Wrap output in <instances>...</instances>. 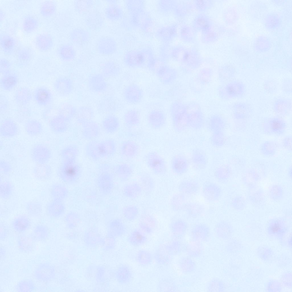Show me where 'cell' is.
<instances>
[{"label": "cell", "instance_id": "277c9868", "mask_svg": "<svg viewBox=\"0 0 292 292\" xmlns=\"http://www.w3.org/2000/svg\"><path fill=\"white\" fill-rule=\"evenodd\" d=\"M87 86L90 91L95 93L104 92L108 88L106 78L101 73L93 74L89 76Z\"/></svg>", "mask_w": 292, "mask_h": 292}, {"label": "cell", "instance_id": "7c38bea8", "mask_svg": "<svg viewBox=\"0 0 292 292\" xmlns=\"http://www.w3.org/2000/svg\"><path fill=\"white\" fill-rule=\"evenodd\" d=\"M0 45L1 49L5 54L10 55L13 54L14 52L16 42L14 38L10 35L2 34L0 36Z\"/></svg>", "mask_w": 292, "mask_h": 292}, {"label": "cell", "instance_id": "9a60e30c", "mask_svg": "<svg viewBox=\"0 0 292 292\" xmlns=\"http://www.w3.org/2000/svg\"><path fill=\"white\" fill-rule=\"evenodd\" d=\"M64 210V206L61 201L52 200L46 207V212L50 217L55 218L61 216Z\"/></svg>", "mask_w": 292, "mask_h": 292}, {"label": "cell", "instance_id": "d590c367", "mask_svg": "<svg viewBox=\"0 0 292 292\" xmlns=\"http://www.w3.org/2000/svg\"><path fill=\"white\" fill-rule=\"evenodd\" d=\"M140 225L141 228L146 232H151L155 225V221L151 217L147 216L143 218Z\"/></svg>", "mask_w": 292, "mask_h": 292}, {"label": "cell", "instance_id": "484cf974", "mask_svg": "<svg viewBox=\"0 0 292 292\" xmlns=\"http://www.w3.org/2000/svg\"><path fill=\"white\" fill-rule=\"evenodd\" d=\"M38 26V20L35 17L30 16L26 17L24 19L22 24L23 31L27 33L34 31Z\"/></svg>", "mask_w": 292, "mask_h": 292}, {"label": "cell", "instance_id": "8d00e7d4", "mask_svg": "<svg viewBox=\"0 0 292 292\" xmlns=\"http://www.w3.org/2000/svg\"><path fill=\"white\" fill-rule=\"evenodd\" d=\"M276 147L275 143L271 141H266L263 143L261 147V151L264 155L271 156L275 153Z\"/></svg>", "mask_w": 292, "mask_h": 292}, {"label": "cell", "instance_id": "3957f363", "mask_svg": "<svg viewBox=\"0 0 292 292\" xmlns=\"http://www.w3.org/2000/svg\"><path fill=\"white\" fill-rule=\"evenodd\" d=\"M145 161L147 165L155 174L163 175L166 173L165 161L157 153L153 151L149 152L145 156Z\"/></svg>", "mask_w": 292, "mask_h": 292}, {"label": "cell", "instance_id": "8992f818", "mask_svg": "<svg viewBox=\"0 0 292 292\" xmlns=\"http://www.w3.org/2000/svg\"><path fill=\"white\" fill-rule=\"evenodd\" d=\"M96 49L100 54L108 55L113 53L116 48L115 41L111 38L109 36L101 37L98 41L96 43Z\"/></svg>", "mask_w": 292, "mask_h": 292}, {"label": "cell", "instance_id": "f1b7e54d", "mask_svg": "<svg viewBox=\"0 0 292 292\" xmlns=\"http://www.w3.org/2000/svg\"><path fill=\"white\" fill-rule=\"evenodd\" d=\"M56 5L52 1H46L41 5L40 9L41 15L44 17H50L54 14L56 11Z\"/></svg>", "mask_w": 292, "mask_h": 292}, {"label": "cell", "instance_id": "7402d4cb", "mask_svg": "<svg viewBox=\"0 0 292 292\" xmlns=\"http://www.w3.org/2000/svg\"><path fill=\"white\" fill-rule=\"evenodd\" d=\"M125 125L129 128H132L138 126L140 120L138 113L135 110H131L126 113L124 117Z\"/></svg>", "mask_w": 292, "mask_h": 292}, {"label": "cell", "instance_id": "d6a6232c", "mask_svg": "<svg viewBox=\"0 0 292 292\" xmlns=\"http://www.w3.org/2000/svg\"><path fill=\"white\" fill-rule=\"evenodd\" d=\"M146 238L144 234L140 230H135L130 234L129 240L132 244L135 245H141L145 242Z\"/></svg>", "mask_w": 292, "mask_h": 292}, {"label": "cell", "instance_id": "30bf717a", "mask_svg": "<svg viewBox=\"0 0 292 292\" xmlns=\"http://www.w3.org/2000/svg\"><path fill=\"white\" fill-rule=\"evenodd\" d=\"M139 152V147L134 141L131 140L126 141L121 145L120 152L123 157L129 159L137 156Z\"/></svg>", "mask_w": 292, "mask_h": 292}, {"label": "cell", "instance_id": "f6af8a7d", "mask_svg": "<svg viewBox=\"0 0 292 292\" xmlns=\"http://www.w3.org/2000/svg\"><path fill=\"white\" fill-rule=\"evenodd\" d=\"M292 137L291 136H288L285 138L283 141L284 146L287 150H291Z\"/></svg>", "mask_w": 292, "mask_h": 292}, {"label": "cell", "instance_id": "b9f144b4", "mask_svg": "<svg viewBox=\"0 0 292 292\" xmlns=\"http://www.w3.org/2000/svg\"><path fill=\"white\" fill-rule=\"evenodd\" d=\"M269 229V232L271 234L278 235L283 232L284 227L280 222L276 221L270 225Z\"/></svg>", "mask_w": 292, "mask_h": 292}, {"label": "cell", "instance_id": "cb8c5ba5", "mask_svg": "<svg viewBox=\"0 0 292 292\" xmlns=\"http://www.w3.org/2000/svg\"><path fill=\"white\" fill-rule=\"evenodd\" d=\"M142 189L140 185L137 183H132L127 184L124 188L125 195L127 197L134 198L141 194Z\"/></svg>", "mask_w": 292, "mask_h": 292}, {"label": "cell", "instance_id": "836d02e7", "mask_svg": "<svg viewBox=\"0 0 292 292\" xmlns=\"http://www.w3.org/2000/svg\"><path fill=\"white\" fill-rule=\"evenodd\" d=\"M106 17L110 20L114 21L120 17V11L116 6L111 5L107 7L105 11Z\"/></svg>", "mask_w": 292, "mask_h": 292}, {"label": "cell", "instance_id": "4316f807", "mask_svg": "<svg viewBox=\"0 0 292 292\" xmlns=\"http://www.w3.org/2000/svg\"><path fill=\"white\" fill-rule=\"evenodd\" d=\"M77 109L73 105L66 104L62 108L60 117L68 122L75 117Z\"/></svg>", "mask_w": 292, "mask_h": 292}, {"label": "cell", "instance_id": "60d3db41", "mask_svg": "<svg viewBox=\"0 0 292 292\" xmlns=\"http://www.w3.org/2000/svg\"><path fill=\"white\" fill-rule=\"evenodd\" d=\"M93 4V2L92 1H78L75 3V7L78 11L83 12L89 9Z\"/></svg>", "mask_w": 292, "mask_h": 292}, {"label": "cell", "instance_id": "1f68e13d", "mask_svg": "<svg viewBox=\"0 0 292 292\" xmlns=\"http://www.w3.org/2000/svg\"><path fill=\"white\" fill-rule=\"evenodd\" d=\"M17 78L15 75L12 74H7L3 77L1 81V85L3 88L7 90L14 88L17 82Z\"/></svg>", "mask_w": 292, "mask_h": 292}, {"label": "cell", "instance_id": "7a4b0ae2", "mask_svg": "<svg viewBox=\"0 0 292 292\" xmlns=\"http://www.w3.org/2000/svg\"><path fill=\"white\" fill-rule=\"evenodd\" d=\"M81 172L80 166L76 160L65 161L58 171V175L64 182H71L78 179Z\"/></svg>", "mask_w": 292, "mask_h": 292}, {"label": "cell", "instance_id": "ab89813d", "mask_svg": "<svg viewBox=\"0 0 292 292\" xmlns=\"http://www.w3.org/2000/svg\"><path fill=\"white\" fill-rule=\"evenodd\" d=\"M34 173L36 178L40 181L47 180L50 178L51 175L50 170L45 168L36 169Z\"/></svg>", "mask_w": 292, "mask_h": 292}, {"label": "cell", "instance_id": "83f0119b", "mask_svg": "<svg viewBox=\"0 0 292 292\" xmlns=\"http://www.w3.org/2000/svg\"><path fill=\"white\" fill-rule=\"evenodd\" d=\"M27 212L30 215L36 217L40 215L42 211V207L39 202L31 201L27 202L25 206Z\"/></svg>", "mask_w": 292, "mask_h": 292}, {"label": "cell", "instance_id": "9c48e42d", "mask_svg": "<svg viewBox=\"0 0 292 292\" xmlns=\"http://www.w3.org/2000/svg\"><path fill=\"white\" fill-rule=\"evenodd\" d=\"M147 119L150 127L155 129H158L163 127L166 121L164 113L158 110L151 112L147 116Z\"/></svg>", "mask_w": 292, "mask_h": 292}, {"label": "cell", "instance_id": "44dd1931", "mask_svg": "<svg viewBox=\"0 0 292 292\" xmlns=\"http://www.w3.org/2000/svg\"><path fill=\"white\" fill-rule=\"evenodd\" d=\"M58 54L61 59L66 61H71L76 56V52L74 47L68 44L61 46L58 50Z\"/></svg>", "mask_w": 292, "mask_h": 292}, {"label": "cell", "instance_id": "f35d334b", "mask_svg": "<svg viewBox=\"0 0 292 292\" xmlns=\"http://www.w3.org/2000/svg\"><path fill=\"white\" fill-rule=\"evenodd\" d=\"M31 54L29 49L27 48H22L18 50L17 57L20 62L26 63L30 59Z\"/></svg>", "mask_w": 292, "mask_h": 292}, {"label": "cell", "instance_id": "2e32d148", "mask_svg": "<svg viewBox=\"0 0 292 292\" xmlns=\"http://www.w3.org/2000/svg\"><path fill=\"white\" fill-rule=\"evenodd\" d=\"M94 114V110L88 106H82L77 109L75 117L77 121L82 124L92 120Z\"/></svg>", "mask_w": 292, "mask_h": 292}, {"label": "cell", "instance_id": "d6986e66", "mask_svg": "<svg viewBox=\"0 0 292 292\" xmlns=\"http://www.w3.org/2000/svg\"><path fill=\"white\" fill-rule=\"evenodd\" d=\"M114 170L119 178L123 180H126L132 175L133 168L129 164L122 163L116 166L114 168Z\"/></svg>", "mask_w": 292, "mask_h": 292}, {"label": "cell", "instance_id": "8fae6325", "mask_svg": "<svg viewBox=\"0 0 292 292\" xmlns=\"http://www.w3.org/2000/svg\"><path fill=\"white\" fill-rule=\"evenodd\" d=\"M120 125L118 118L112 114L106 116L102 122V126L104 129L109 133H113L116 132L119 128Z\"/></svg>", "mask_w": 292, "mask_h": 292}, {"label": "cell", "instance_id": "ffe728a7", "mask_svg": "<svg viewBox=\"0 0 292 292\" xmlns=\"http://www.w3.org/2000/svg\"><path fill=\"white\" fill-rule=\"evenodd\" d=\"M34 97L37 102L41 106L48 104L52 99L51 95L49 91L43 88L36 89L34 93Z\"/></svg>", "mask_w": 292, "mask_h": 292}, {"label": "cell", "instance_id": "603a6c76", "mask_svg": "<svg viewBox=\"0 0 292 292\" xmlns=\"http://www.w3.org/2000/svg\"><path fill=\"white\" fill-rule=\"evenodd\" d=\"M66 193V188L60 184L55 183L51 186L50 194L53 200L61 201L65 197Z\"/></svg>", "mask_w": 292, "mask_h": 292}, {"label": "cell", "instance_id": "ee69618b", "mask_svg": "<svg viewBox=\"0 0 292 292\" xmlns=\"http://www.w3.org/2000/svg\"><path fill=\"white\" fill-rule=\"evenodd\" d=\"M228 90L230 94L232 95H239L242 92V87L240 84H237L232 85L228 87Z\"/></svg>", "mask_w": 292, "mask_h": 292}, {"label": "cell", "instance_id": "f546056e", "mask_svg": "<svg viewBox=\"0 0 292 292\" xmlns=\"http://www.w3.org/2000/svg\"><path fill=\"white\" fill-rule=\"evenodd\" d=\"M141 188L146 192H150L153 189L154 182L152 177L148 174L143 173L140 177Z\"/></svg>", "mask_w": 292, "mask_h": 292}, {"label": "cell", "instance_id": "7bdbcfd3", "mask_svg": "<svg viewBox=\"0 0 292 292\" xmlns=\"http://www.w3.org/2000/svg\"><path fill=\"white\" fill-rule=\"evenodd\" d=\"M101 18L99 15L95 14L89 16L88 23L92 27H98L101 24L102 21Z\"/></svg>", "mask_w": 292, "mask_h": 292}, {"label": "cell", "instance_id": "ba28073f", "mask_svg": "<svg viewBox=\"0 0 292 292\" xmlns=\"http://www.w3.org/2000/svg\"><path fill=\"white\" fill-rule=\"evenodd\" d=\"M55 88L58 93L63 96L70 95L74 89L73 81L70 78L64 77L60 78L56 81Z\"/></svg>", "mask_w": 292, "mask_h": 292}, {"label": "cell", "instance_id": "e575fe53", "mask_svg": "<svg viewBox=\"0 0 292 292\" xmlns=\"http://www.w3.org/2000/svg\"><path fill=\"white\" fill-rule=\"evenodd\" d=\"M64 151L65 161L76 160L79 153L78 148L76 145H70Z\"/></svg>", "mask_w": 292, "mask_h": 292}, {"label": "cell", "instance_id": "ac0fdd59", "mask_svg": "<svg viewBox=\"0 0 292 292\" xmlns=\"http://www.w3.org/2000/svg\"><path fill=\"white\" fill-rule=\"evenodd\" d=\"M101 74L106 78L115 76L120 72L118 65L111 61H106L102 66Z\"/></svg>", "mask_w": 292, "mask_h": 292}, {"label": "cell", "instance_id": "6da1fadb", "mask_svg": "<svg viewBox=\"0 0 292 292\" xmlns=\"http://www.w3.org/2000/svg\"><path fill=\"white\" fill-rule=\"evenodd\" d=\"M116 150V143L112 139L99 141L92 140L87 144L85 148L87 155L95 161L113 156Z\"/></svg>", "mask_w": 292, "mask_h": 292}, {"label": "cell", "instance_id": "5bb4252c", "mask_svg": "<svg viewBox=\"0 0 292 292\" xmlns=\"http://www.w3.org/2000/svg\"><path fill=\"white\" fill-rule=\"evenodd\" d=\"M123 95L125 99L129 102L136 103L141 99L142 94L139 88L135 85H131L124 89Z\"/></svg>", "mask_w": 292, "mask_h": 292}, {"label": "cell", "instance_id": "5b68a950", "mask_svg": "<svg viewBox=\"0 0 292 292\" xmlns=\"http://www.w3.org/2000/svg\"><path fill=\"white\" fill-rule=\"evenodd\" d=\"M287 125L282 120L278 118H272L266 121L264 125L265 133L269 135H279L285 132Z\"/></svg>", "mask_w": 292, "mask_h": 292}, {"label": "cell", "instance_id": "4fadbf2b", "mask_svg": "<svg viewBox=\"0 0 292 292\" xmlns=\"http://www.w3.org/2000/svg\"><path fill=\"white\" fill-rule=\"evenodd\" d=\"M89 33L86 30L81 29H76L70 33V38L74 44L81 46L87 43L89 39Z\"/></svg>", "mask_w": 292, "mask_h": 292}, {"label": "cell", "instance_id": "d4e9b609", "mask_svg": "<svg viewBox=\"0 0 292 292\" xmlns=\"http://www.w3.org/2000/svg\"><path fill=\"white\" fill-rule=\"evenodd\" d=\"M31 222L27 217L21 216L15 218L12 224L13 228L18 231L22 232L27 229L30 226Z\"/></svg>", "mask_w": 292, "mask_h": 292}, {"label": "cell", "instance_id": "74e56055", "mask_svg": "<svg viewBox=\"0 0 292 292\" xmlns=\"http://www.w3.org/2000/svg\"><path fill=\"white\" fill-rule=\"evenodd\" d=\"M123 213L125 217L127 220H133L137 217L139 211L136 206H130L125 208Z\"/></svg>", "mask_w": 292, "mask_h": 292}, {"label": "cell", "instance_id": "4dcf8cb0", "mask_svg": "<svg viewBox=\"0 0 292 292\" xmlns=\"http://www.w3.org/2000/svg\"><path fill=\"white\" fill-rule=\"evenodd\" d=\"M14 190L13 184L8 181L0 182V197L3 199L9 198L12 194Z\"/></svg>", "mask_w": 292, "mask_h": 292}, {"label": "cell", "instance_id": "52a82bcc", "mask_svg": "<svg viewBox=\"0 0 292 292\" xmlns=\"http://www.w3.org/2000/svg\"><path fill=\"white\" fill-rule=\"evenodd\" d=\"M82 125V135L85 139L92 140L99 136L100 129L99 125L95 122L91 120Z\"/></svg>", "mask_w": 292, "mask_h": 292}, {"label": "cell", "instance_id": "e0dca14e", "mask_svg": "<svg viewBox=\"0 0 292 292\" xmlns=\"http://www.w3.org/2000/svg\"><path fill=\"white\" fill-rule=\"evenodd\" d=\"M35 44L39 50L46 51L49 50L52 46L53 40L50 35L43 34L37 36L35 40Z\"/></svg>", "mask_w": 292, "mask_h": 292}]
</instances>
